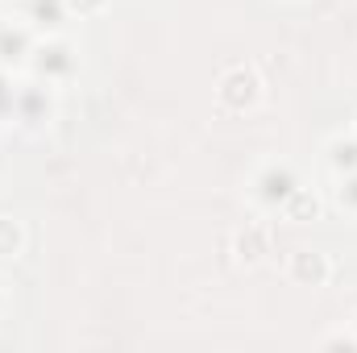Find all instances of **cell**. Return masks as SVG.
<instances>
[{"label": "cell", "mask_w": 357, "mask_h": 353, "mask_svg": "<svg viewBox=\"0 0 357 353\" xmlns=\"http://www.w3.org/2000/svg\"><path fill=\"white\" fill-rule=\"evenodd\" d=\"M84 59H79V46L63 33H38L29 59H25V75L50 84V88H67L75 75H79Z\"/></svg>", "instance_id": "6da1fadb"}, {"label": "cell", "mask_w": 357, "mask_h": 353, "mask_svg": "<svg viewBox=\"0 0 357 353\" xmlns=\"http://www.w3.org/2000/svg\"><path fill=\"white\" fill-rule=\"evenodd\" d=\"M299 187V175H295V167L287 163V158H266L250 183H245V195H250V204L258 208V212H266V216H278L282 212V204L291 200V191Z\"/></svg>", "instance_id": "7a4b0ae2"}, {"label": "cell", "mask_w": 357, "mask_h": 353, "mask_svg": "<svg viewBox=\"0 0 357 353\" xmlns=\"http://www.w3.org/2000/svg\"><path fill=\"white\" fill-rule=\"evenodd\" d=\"M54 112H59V88H50V84H42V80H33V75L17 80L13 121H17L21 129H46V125L54 121Z\"/></svg>", "instance_id": "3957f363"}, {"label": "cell", "mask_w": 357, "mask_h": 353, "mask_svg": "<svg viewBox=\"0 0 357 353\" xmlns=\"http://www.w3.org/2000/svg\"><path fill=\"white\" fill-rule=\"evenodd\" d=\"M216 100L229 108V112H245L262 100V80L254 67H229L216 84Z\"/></svg>", "instance_id": "277c9868"}, {"label": "cell", "mask_w": 357, "mask_h": 353, "mask_svg": "<svg viewBox=\"0 0 357 353\" xmlns=\"http://www.w3.org/2000/svg\"><path fill=\"white\" fill-rule=\"evenodd\" d=\"M38 42V29L21 17H0V67L25 71V59Z\"/></svg>", "instance_id": "5b68a950"}, {"label": "cell", "mask_w": 357, "mask_h": 353, "mask_svg": "<svg viewBox=\"0 0 357 353\" xmlns=\"http://www.w3.org/2000/svg\"><path fill=\"white\" fill-rule=\"evenodd\" d=\"M17 17L29 21L38 33H63V25L71 21V4L67 0H21Z\"/></svg>", "instance_id": "8992f818"}, {"label": "cell", "mask_w": 357, "mask_h": 353, "mask_svg": "<svg viewBox=\"0 0 357 353\" xmlns=\"http://www.w3.org/2000/svg\"><path fill=\"white\" fill-rule=\"evenodd\" d=\"M324 167L333 175H345V171H357V133H333L324 142Z\"/></svg>", "instance_id": "52a82bcc"}, {"label": "cell", "mask_w": 357, "mask_h": 353, "mask_svg": "<svg viewBox=\"0 0 357 353\" xmlns=\"http://www.w3.org/2000/svg\"><path fill=\"white\" fill-rule=\"evenodd\" d=\"M291 278L320 287V283L328 278V258L316 254V250H295V258H291Z\"/></svg>", "instance_id": "ba28073f"}, {"label": "cell", "mask_w": 357, "mask_h": 353, "mask_svg": "<svg viewBox=\"0 0 357 353\" xmlns=\"http://www.w3.org/2000/svg\"><path fill=\"white\" fill-rule=\"evenodd\" d=\"M278 216H282V220H295V225H299V220H316V216H320V195H316L312 187L299 183V187L291 191V200L282 204Z\"/></svg>", "instance_id": "9c48e42d"}, {"label": "cell", "mask_w": 357, "mask_h": 353, "mask_svg": "<svg viewBox=\"0 0 357 353\" xmlns=\"http://www.w3.org/2000/svg\"><path fill=\"white\" fill-rule=\"evenodd\" d=\"M333 204H337L345 216H357V171L333 175Z\"/></svg>", "instance_id": "30bf717a"}, {"label": "cell", "mask_w": 357, "mask_h": 353, "mask_svg": "<svg viewBox=\"0 0 357 353\" xmlns=\"http://www.w3.org/2000/svg\"><path fill=\"white\" fill-rule=\"evenodd\" d=\"M25 254V229L13 216H0V258H21Z\"/></svg>", "instance_id": "8fae6325"}, {"label": "cell", "mask_w": 357, "mask_h": 353, "mask_svg": "<svg viewBox=\"0 0 357 353\" xmlns=\"http://www.w3.org/2000/svg\"><path fill=\"white\" fill-rule=\"evenodd\" d=\"M13 100H17V75L0 67V121H13Z\"/></svg>", "instance_id": "7c38bea8"}, {"label": "cell", "mask_w": 357, "mask_h": 353, "mask_svg": "<svg viewBox=\"0 0 357 353\" xmlns=\"http://www.w3.org/2000/svg\"><path fill=\"white\" fill-rule=\"evenodd\" d=\"M67 4H71V17H79V21L84 17H100L108 8V0H67Z\"/></svg>", "instance_id": "4fadbf2b"}, {"label": "cell", "mask_w": 357, "mask_h": 353, "mask_svg": "<svg viewBox=\"0 0 357 353\" xmlns=\"http://www.w3.org/2000/svg\"><path fill=\"white\" fill-rule=\"evenodd\" d=\"M320 345H324V350H341V345H345V350H357V337H354V329H349V333L341 329V333H328Z\"/></svg>", "instance_id": "5bb4252c"}, {"label": "cell", "mask_w": 357, "mask_h": 353, "mask_svg": "<svg viewBox=\"0 0 357 353\" xmlns=\"http://www.w3.org/2000/svg\"><path fill=\"white\" fill-rule=\"evenodd\" d=\"M4 312H8V283L0 278V320H4Z\"/></svg>", "instance_id": "9a60e30c"}, {"label": "cell", "mask_w": 357, "mask_h": 353, "mask_svg": "<svg viewBox=\"0 0 357 353\" xmlns=\"http://www.w3.org/2000/svg\"><path fill=\"white\" fill-rule=\"evenodd\" d=\"M349 329H354V337H357V316H354V320H349Z\"/></svg>", "instance_id": "2e32d148"}, {"label": "cell", "mask_w": 357, "mask_h": 353, "mask_svg": "<svg viewBox=\"0 0 357 353\" xmlns=\"http://www.w3.org/2000/svg\"><path fill=\"white\" fill-rule=\"evenodd\" d=\"M354 133H357V121H354Z\"/></svg>", "instance_id": "e0dca14e"}]
</instances>
